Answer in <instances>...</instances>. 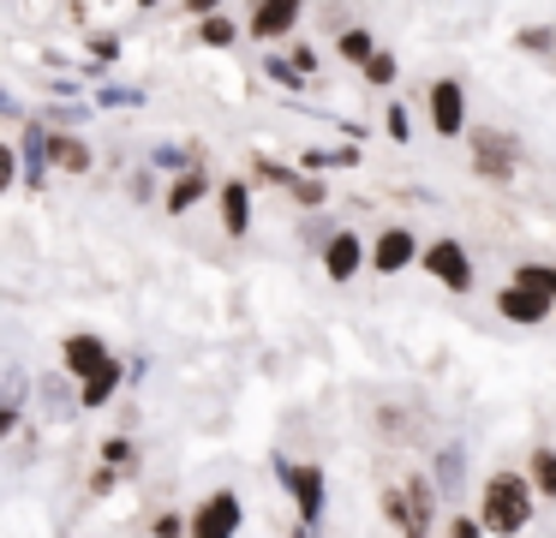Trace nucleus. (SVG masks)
I'll use <instances>...</instances> for the list:
<instances>
[{
	"mask_svg": "<svg viewBox=\"0 0 556 538\" xmlns=\"http://www.w3.org/2000/svg\"><path fill=\"white\" fill-rule=\"evenodd\" d=\"M532 509H539V497H532L527 473H508V466H496V473H484L479 485V521L491 538H520L532 526Z\"/></svg>",
	"mask_w": 556,
	"mask_h": 538,
	"instance_id": "1",
	"label": "nucleus"
},
{
	"mask_svg": "<svg viewBox=\"0 0 556 538\" xmlns=\"http://www.w3.org/2000/svg\"><path fill=\"white\" fill-rule=\"evenodd\" d=\"M276 478L288 485L293 514H300L293 526L317 533V526H324V514H329V473L317 461H288V454H276Z\"/></svg>",
	"mask_w": 556,
	"mask_h": 538,
	"instance_id": "2",
	"label": "nucleus"
},
{
	"mask_svg": "<svg viewBox=\"0 0 556 538\" xmlns=\"http://www.w3.org/2000/svg\"><path fill=\"white\" fill-rule=\"evenodd\" d=\"M460 143H467V162H472V174H479V179H491V186H508V179H515V167H520V138H515V132L472 126Z\"/></svg>",
	"mask_w": 556,
	"mask_h": 538,
	"instance_id": "3",
	"label": "nucleus"
},
{
	"mask_svg": "<svg viewBox=\"0 0 556 538\" xmlns=\"http://www.w3.org/2000/svg\"><path fill=\"white\" fill-rule=\"evenodd\" d=\"M419 270L431 275V281L443 287V293H472V287H479V270H472V251L460 246V234H437V239H425Z\"/></svg>",
	"mask_w": 556,
	"mask_h": 538,
	"instance_id": "4",
	"label": "nucleus"
},
{
	"mask_svg": "<svg viewBox=\"0 0 556 538\" xmlns=\"http://www.w3.org/2000/svg\"><path fill=\"white\" fill-rule=\"evenodd\" d=\"M419 251H425V239H419V227H413V222H383L371 234L365 270H371V275H407L413 263H419Z\"/></svg>",
	"mask_w": 556,
	"mask_h": 538,
	"instance_id": "5",
	"label": "nucleus"
},
{
	"mask_svg": "<svg viewBox=\"0 0 556 538\" xmlns=\"http://www.w3.org/2000/svg\"><path fill=\"white\" fill-rule=\"evenodd\" d=\"M401 497H407V533L401 538H437L443 533V497H437V485H431L425 466L401 473Z\"/></svg>",
	"mask_w": 556,
	"mask_h": 538,
	"instance_id": "6",
	"label": "nucleus"
},
{
	"mask_svg": "<svg viewBox=\"0 0 556 538\" xmlns=\"http://www.w3.org/2000/svg\"><path fill=\"white\" fill-rule=\"evenodd\" d=\"M300 24H305L300 0H257V7H245V42H264L269 54V42H293Z\"/></svg>",
	"mask_w": 556,
	"mask_h": 538,
	"instance_id": "7",
	"label": "nucleus"
},
{
	"mask_svg": "<svg viewBox=\"0 0 556 538\" xmlns=\"http://www.w3.org/2000/svg\"><path fill=\"white\" fill-rule=\"evenodd\" d=\"M425 114H431V132H437V138H467V132H472L467 84H460V78H437L431 90H425Z\"/></svg>",
	"mask_w": 556,
	"mask_h": 538,
	"instance_id": "8",
	"label": "nucleus"
},
{
	"mask_svg": "<svg viewBox=\"0 0 556 538\" xmlns=\"http://www.w3.org/2000/svg\"><path fill=\"white\" fill-rule=\"evenodd\" d=\"M240 526H245V497L228 485L210 490L192 509V538H240Z\"/></svg>",
	"mask_w": 556,
	"mask_h": 538,
	"instance_id": "9",
	"label": "nucleus"
},
{
	"mask_svg": "<svg viewBox=\"0 0 556 538\" xmlns=\"http://www.w3.org/2000/svg\"><path fill=\"white\" fill-rule=\"evenodd\" d=\"M365 251H371V234H359V227H336L329 246L317 251V263H324V275L336 287H348V281H359V275H365Z\"/></svg>",
	"mask_w": 556,
	"mask_h": 538,
	"instance_id": "10",
	"label": "nucleus"
},
{
	"mask_svg": "<svg viewBox=\"0 0 556 538\" xmlns=\"http://www.w3.org/2000/svg\"><path fill=\"white\" fill-rule=\"evenodd\" d=\"M491 305H496V317L508 323V329H544V323H556V305L544 293H532V287H520V281H503L491 293Z\"/></svg>",
	"mask_w": 556,
	"mask_h": 538,
	"instance_id": "11",
	"label": "nucleus"
},
{
	"mask_svg": "<svg viewBox=\"0 0 556 538\" xmlns=\"http://www.w3.org/2000/svg\"><path fill=\"white\" fill-rule=\"evenodd\" d=\"M109 359H114V347L102 341L97 329H66V335H61V377H73V389H78L85 377H97Z\"/></svg>",
	"mask_w": 556,
	"mask_h": 538,
	"instance_id": "12",
	"label": "nucleus"
},
{
	"mask_svg": "<svg viewBox=\"0 0 556 538\" xmlns=\"http://www.w3.org/2000/svg\"><path fill=\"white\" fill-rule=\"evenodd\" d=\"M431 485H437V497L443 502H460V490H467V442L460 437H448V442H437V454H431Z\"/></svg>",
	"mask_w": 556,
	"mask_h": 538,
	"instance_id": "13",
	"label": "nucleus"
},
{
	"mask_svg": "<svg viewBox=\"0 0 556 538\" xmlns=\"http://www.w3.org/2000/svg\"><path fill=\"white\" fill-rule=\"evenodd\" d=\"M90 167H97V143L85 132H49V174L85 179Z\"/></svg>",
	"mask_w": 556,
	"mask_h": 538,
	"instance_id": "14",
	"label": "nucleus"
},
{
	"mask_svg": "<svg viewBox=\"0 0 556 538\" xmlns=\"http://www.w3.org/2000/svg\"><path fill=\"white\" fill-rule=\"evenodd\" d=\"M216 215H222V234L228 239H245L252 234V179H222L216 186Z\"/></svg>",
	"mask_w": 556,
	"mask_h": 538,
	"instance_id": "15",
	"label": "nucleus"
},
{
	"mask_svg": "<svg viewBox=\"0 0 556 538\" xmlns=\"http://www.w3.org/2000/svg\"><path fill=\"white\" fill-rule=\"evenodd\" d=\"M121 389H132V383H126V359L114 353L97 377L78 383V413H102V406H114V401H121Z\"/></svg>",
	"mask_w": 556,
	"mask_h": 538,
	"instance_id": "16",
	"label": "nucleus"
},
{
	"mask_svg": "<svg viewBox=\"0 0 556 538\" xmlns=\"http://www.w3.org/2000/svg\"><path fill=\"white\" fill-rule=\"evenodd\" d=\"M216 186H222V179H210V167H192V174L168 179V191H162V210H168V215H192L198 203H216Z\"/></svg>",
	"mask_w": 556,
	"mask_h": 538,
	"instance_id": "17",
	"label": "nucleus"
},
{
	"mask_svg": "<svg viewBox=\"0 0 556 538\" xmlns=\"http://www.w3.org/2000/svg\"><path fill=\"white\" fill-rule=\"evenodd\" d=\"M371 430H377V442L383 449H413V442L425 437V425L413 418V406H401V401H383L371 413Z\"/></svg>",
	"mask_w": 556,
	"mask_h": 538,
	"instance_id": "18",
	"label": "nucleus"
},
{
	"mask_svg": "<svg viewBox=\"0 0 556 538\" xmlns=\"http://www.w3.org/2000/svg\"><path fill=\"white\" fill-rule=\"evenodd\" d=\"M18 167H25V186L42 191V179H49V126L37 114L18 126Z\"/></svg>",
	"mask_w": 556,
	"mask_h": 538,
	"instance_id": "19",
	"label": "nucleus"
},
{
	"mask_svg": "<svg viewBox=\"0 0 556 538\" xmlns=\"http://www.w3.org/2000/svg\"><path fill=\"white\" fill-rule=\"evenodd\" d=\"M102 466H114L121 478L144 473V449L132 442V430H109V437H102Z\"/></svg>",
	"mask_w": 556,
	"mask_h": 538,
	"instance_id": "20",
	"label": "nucleus"
},
{
	"mask_svg": "<svg viewBox=\"0 0 556 538\" xmlns=\"http://www.w3.org/2000/svg\"><path fill=\"white\" fill-rule=\"evenodd\" d=\"M377 48H383V42L371 36V24H348V30H336V54L348 60V66H359V72L371 66Z\"/></svg>",
	"mask_w": 556,
	"mask_h": 538,
	"instance_id": "21",
	"label": "nucleus"
},
{
	"mask_svg": "<svg viewBox=\"0 0 556 538\" xmlns=\"http://www.w3.org/2000/svg\"><path fill=\"white\" fill-rule=\"evenodd\" d=\"M192 42H198V48H222V54H228L233 42H245V24L233 18V12H216V18H204V24L192 30Z\"/></svg>",
	"mask_w": 556,
	"mask_h": 538,
	"instance_id": "22",
	"label": "nucleus"
},
{
	"mask_svg": "<svg viewBox=\"0 0 556 538\" xmlns=\"http://www.w3.org/2000/svg\"><path fill=\"white\" fill-rule=\"evenodd\" d=\"M520 473H527V485H532V497H544V502H556V449L551 442H539V449L527 454V466H520Z\"/></svg>",
	"mask_w": 556,
	"mask_h": 538,
	"instance_id": "23",
	"label": "nucleus"
},
{
	"mask_svg": "<svg viewBox=\"0 0 556 538\" xmlns=\"http://www.w3.org/2000/svg\"><path fill=\"white\" fill-rule=\"evenodd\" d=\"M264 179V186H281V191H293L300 186V162H281V155H269V150H252V186Z\"/></svg>",
	"mask_w": 556,
	"mask_h": 538,
	"instance_id": "24",
	"label": "nucleus"
},
{
	"mask_svg": "<svg viewBox=\"0 0 556 538\" xmlns=\"http://www.w3.org/2000/svg\"><path fill=\"white\" fill-rule=\"evenodd\" d=\"M329 167H359V143H341V150H305L300 155V174H312V179H324Z\"/></svg>",
	"mask_w": 556,
	"mask_h": 538,
	"instance_id": "25",
	"label": "nucleus"
},
{
	"mask_svg": "<svg viewBox=\"0 0 556 538\" xmlns=\"http://www.w3.org/2000/svg\"><path fill=\"white\" fill-rule=\"evenodd\" d=\"M377 514H383L389 521V533H407V497H401V478H383V485H377Z\"/></svg>",
	"mask_w": 556,
	"mask_h": 538,
	"instance_id": "26",
	"label": "nucleus"
},
{
	"mask_svg": "<svg viewBox=\"0 0 556 538\" xmlns=\"http://www.w3.org/2000/svg\"><path fill=\"white\" fill-rule=\"evenodd\" d=\"M162 191H168V179H162V174H156V167H150V162L126 174V198H132V203H156Z\"/></svg>",
	"mask_w": 556,
	"mask_h": 538,
	"instance_id": "27",
	"label": "nucleus"
},
{
	"mask_svg": "<svg viewBox=\"0 0 556 538\" xmlns=\"http://www.w3.org/2000/svg\"><path fill=\"white\" fill-rule=\"evenodd\" d=\"M508 281H520V287H532V293H544L556 305V263H520Z\"/></svg>",
	"mask_w": 556,
	"mask_h": 538,
	"instance_id": "28",
	"label": "nucleus"
},
{
	"mask_svg": "<svg viewBox=\"0 0 556 538\" xmlns=\"http://www.w3.org/2000/svg\"><path fill=\"white\" fill-rule=\"evenodd\" d=\"M515 48H520V54H544V60H556V30H551V24H527V30L515 36Z\"/></svg>",
	"mask_w": 556,
	"mask_h": 538,
	"instance_id": "29",
	"label": "nucleus"
},
{
	"mask_svg": "<svg viewBox=\"0 0 556 538\" xmlns=\"http://www.w3.org/2000/svg\"><path fill=\"white\" fill-rule=\"evenodd\" d=\"M150 538H192V514L156 509V514H150Z\"/></svg>",
	"mask_w": 556,
	"mask_h": 538,
	"instance_id": "30",
	"label": "nucleus"
},
{
	"mask_svg": "<svg viewBox=\"0 0 556 538\" xmlns=\"http://www.w3.org/2000/svg\"><path fill=\"white\" fill-rule=\"evenodd\" d=\"M395 78H401V60L389 54V48H377V54H371V66H365V84H371V90H389Z\"/></svg>",
	"mask_w": 556,
	"mask_h": 538,
	"instance_id": "31",
	"label": "nucleus"
},
{
	"mask_svg": "<svg viewBox=\"0 0 556 538\" xmlns=\"http://www.w3.org/2000/svg\"><path fill=\"white\" fill-rule=\"evenodd\" d=\"M288 198L300 203V210H317V215L329 210V186H324V179H312V174H300V186H293Z\"/></svg>",
	"mask_w": 556,
	"mask_h": 538,
	"instance_id": "32",
	"label": "nucleus"
},
{
	"mask_svg": "<svg viewBox=\"0 0 556 538\" xmlns=\"http://www.w3.org/2000/svg\"><path fill=\"white\" fill-rule=\"evenodd\" d=\"M264 78H269V84H281V90H305V78L288 66V54H276V48L264 54Z\"/></svg>",
	"mask_w": 556,
	"mask_h": 538,
	"instance_id": "33",
	"label": "nucleus"
},
{
	"mask_svg": "<svg viewBox=\"0 0 556 538\" xmlns=\"http://www.w3.org/2000/svg\"><path fill=\"white\" fill-rule=\"evenodd\" d=\"M443 538H491V533H484V521H479V514L455 509V514H443Z\"/></svg>",
	"mask_w": 556,
	"mask_h": 538,
	"instance_id": "34",
	"label": "nucleus"
},
{
	"mask_svg": "<svg viewBox=\"0 0 556 538\" xmlns=\"http://www.w3.org/2000/svg\"><path fill=\"white\" fill-rule=\"evenodd\" d=\"M13 186H25V167H18V143L0 138V198H7Z\"/></svg>",
	"mask_w": 556,
	"mask_h": 538,
	"instance_id": "35",
	"label": "nucleus"
},
{
	"mask_svg": "<svg viewBox=\"0 0 556 538\" xmlns=\"http://www.w3.org/2000/svg\"><path fill=\"white\" fill-rule=\"evenodd\" d=\"M97 108H144V90H132V84H102Z\"/></svg>",
	"mask_w": 556,
	"mask_h": 538,
	"instance_id": "36",
	"label": "nucleus"
},
{
	"mask_svg": "<svg viewBox=\"0 0 556 538\" xmlns=\"http://www.w3.org/2000/svg\"><path fill=\"white\" fill-rule=\"evenodd\" d=\"M288 66L300 72L305 84H312L317 72H324V60H317V48H312V42H288Z\"/></svg>",
	"mask_w": 556,
	"mask_h": 538,
	"instance_id": "37",
	"label": "nucleus"
},
{
	"mask_svg": "<svg viewBox=\"0 0 556 538\" xmlns=\"http://www.w3.org/2000/svg\"><path fill=\"white\" fill-rule=\"evenodd\" d=\"M383 132H389V143H413V114H407V102H389Z\"/></svg>",
	"mask_w": 556,
	"mask_h": 538,
	"instance_id": "38",
	"label": "nucleus"
},
{
	"mask_svg": "<svg viewBox=\"0 0 556 538\" xmlns=\"http://www.w3.org/2000/svg\"><path fill=\"white\" fill-rule=\"evenodd\" d=\"M121 485H126V478L114 473V466H102V461L90 466V478H85V490H90V497H114V490H121Z\"/></svg>",
	"mask_w": 556,
	"mask_h": 538,
	"instance_id": "39",
	"label": "nucleus"
},
{
	"mask_svg": "<svg viewBox=\"0 0 556 538\" xmlns=\"http://www.w3.org/2000/svg\"><path fill=\"white\" fill-rule=\"evenodd\" d=\"M85 48H90V60H102V66H109V60H121V36H114V30H90Z\"/></svg>",
	"mask_w": 556,
	"mask_h": 538,
	"instance_id": "40",
	"label": "nucleus"
},
{
	"mask_svg": "<svg viewBox=\"0 0 556 538\" xmlns=\"http://www.w3.org/2000/svg\"><path fill=\"white\" fill-rule=\"evenodd\" d=\"M18 425H25V406H13V401H0V442L13 437Z\"/></svg>",
	"mask_w": 556,
	"mask_h": 538,
	"instance_id": "41",
	"label": "nucleus"
},
{
	"mask_svg": "<svg viewBox=\"0 0 556 538\" xmlns=\"http://www.w3.org/2000/svg\"><path fill=\"white\" fill-rule=\"evenodd\" d=\"M0 120H18V126H25V120H30L25 108L13 102V90H7V84H0Z\"/></svg>",
	"mask_w": 556,
	"mask_h": 538,
	"instance_id": "42",
	"label": "nucleus"
},
{
	"mask_svg": "<svg viewBox=\"0 0 556 538\" xmlns=\"http://www.w3.org/2000/svg\"><path fill=\"white\" fill-rule=\"evenodd\" d=\"M288 538H317V533H305V526H293V533Z\"/></svg>",
	"mask_w": 556,
	"mask_h": 538,
	"instance_id": "43",
	"label": "nucleus"
}]
</instances>
